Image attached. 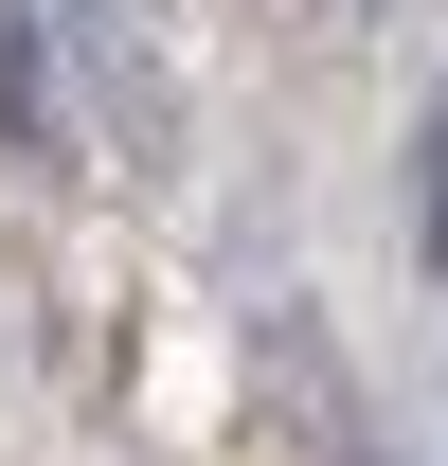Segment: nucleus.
I'll use <instances>...</instances> for the list:
<instances>
[{"label": "nucleus", "instance_id": "1", "mask_svg": "<svg viewBox=\"0 0 448 466\" xmlns=\"http://www.w3.org/2000/svg\"><path fill=\"white\" fill-rule=\"evenodd\" d=\"M55 126V72H36V0H0V144Z\"/></svg>", "mask_w": 448, "mask_h": 466}, {"label": "nucleus", "instance_id": "2", "mask_svg": "<svg viewBox=\"0 0 448 466\" xmlns=\"http://www.w3.org/2000/svg\"><path fill=\"white\" fill-rule=\"evenodd\" d=\"M431 269H448V126H431Z\"/></svg>", "mask_w": 448, "mask_h": 466}]
</instances>
